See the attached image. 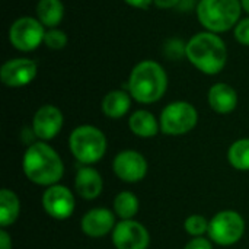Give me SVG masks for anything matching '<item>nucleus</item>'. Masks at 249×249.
Returning <instances> with one entry per match:
<instances>
[{"label":"nucleus","instance_id":"obj_24","mask_svg":"<svg viewBox=\"0 0 249 249\" xmlns=\"http://www.w3.org/2000/svg\"><path fill=\"white\" fill-rule=\"evenodd\" d=\"M209 223H210V222H207V219H206L204 216L193 214V216H190V217L185 220L184 228H185V231H187L191 236L198 238V236L204 235L206 232H209Z\"/></svg>","mask_w":249,"mask_h":249},{"label":"nucleus","instance_id":"obj_8","mask_svg":"<svg viewBox=\"0 0 249 249\" xmlns=\"http://www.w3.org/2000/svg\"><path fill=\"white\" fill-rule=\"evenodd\" d=\"M209 236L222 247H229L241 241L245 233V220L238 212L225 210L214 214L209 223Z\"/></svg>","mask_w":249,"mask_h":249},{"label":"nucleus","instance_id":"obj_16","mask_svg":"<svg viewBox=\"0 0 249 249\" xmlns=\"http://www.w3.org/2000/svg\"><path fill=\"white\" fill-rule=\"evenodd\" d=\"M104 182L99 175V172L90 166H82L79 168L74 179V188L77 194L85 200H93L96 198L102 191Z\"/></svg>","mask_w":249,"mask_h":249},{"label":"nucleus","instance_id":"obj_31","mask_svg":"<svg viewBox=\"0 0 249 249\" xmlns=\"http://www.w3.org/2000/svg\"><path fill=\"white\" fill-rule=\"evenodd\" d=\"M241 4H242V9L249 15V0H241Z\"/></svg>","mask_w":249,"mask_h":249},{"label":"nucleus","instance_id":"obj_17","mask_svg":"<svg viewBox=\"0 0 249 249\" xmlns=\"http://www.w3.org/2000/svg\"><path fill=\"white\" fill-rule=\"evenodd\" d=\"M130 107H131V95L121 89L108 92L101 102L102 112L109 118L124 117L128 112Z\"/></svg>","mask_w":249,"mask_h":249},{"label":"nucleus","instance_id":"obj_20","mask_svg":"<svg viewBox=\"0 0 249 249\" xmlns=\"http://www.w3.org/2000/svg\"><path fill=\"white\" fill-rule=\"evenodd\" d=\"M20 212V204H19V198L18 196L7 190L3 188L0 193V225L1 228H7L10 225H13L19 216Z\"/></svg>","mask_w":249,"mask_h":249},{"label":"nucleus","instance_id":"obj_6","mask_svg":"<svg viewBox=\"0 0 249 249\" xmlns=\"http://www.w3.org/2000/svg\"><path fill=\"white\" fill-rule=\"evenodd\" d=\"M198 121V112L190 102L175 101L168 104L159 118L160 130L168 136H182L190 133Z\"/></svg>","mask_w":249,"mask_h":249},{"label":"nucleus","instance_id":"obj_1","mask_svg":"<svg viewBox=\"0 0 249 249\" xmlns=\"http://www.w3.org/2000/svg\"><path fill=\"white\" fill-rule=\"evenodd\" d=\"M185 57L201 73L214 76L228 63V48L219 34L203 31L188 39Z\"/></svg>","mask_w":249,"mask_h":249},{"label":"nucleus","instance_id":"obj_22","mask_svg":"<svg viewBox=\"0 0 249 249\" xmlns=\"http://www.w3.org/2000/svg\"><path fill=\"white\" fill-rule=\"evenodd\" d=\"M229 163L238 171H249V139L236 140L228 150Z\"/></svg>","mask_w":249,"mask_h":249},{"label":"nucleus","instance_id":"obj_27","mask_svg":"<svg viewBox=\"0 0 249 249\" xmlns=\"http://www.w3.org/2000/svg\"><path fill=\"white\" fill-rule=\"evenodd\" d=\"M184 249H213V247H212V244H210L209 239L198 236V238L191 239V241L185 245V248Z\"/></svg>","mask_w":249,"mask_h":249},{"label":"nucleus","instance_id":"obj_7","mask_svg":"<svg viewBox=\"0 0 249 249\" xmlns=\"http://www.w3.org/2000/svg\"><path fill=\"white\" fill-rule=\"evenodd\" d=\"M45 26L32 16H20L12 22L7 36L13 48L22 53H31L44 44Z\"/></svg>","mask_w":249,"mask_h":249},{"label":"nucleus","instance_id":"obj_19","mask_svg":"<svg viewBox=\"0 0 249 249\" xmlns=\"http://www.w3.org/2000/svg\"><path fill=\"white\" fill-rule=\"evenodd\" d=\"M35 13L45 28H57L64 18V4L61 0H38Z\"/></svg>","mask_w":249,"mask_h":249},{"label":"nucleus","instance_id":"obj_25","mask_svg":"<svg viewBox=\"0 0 249 249\" xmlns=\"http://www.w3.org/2000/svg\"><path fill=\"white\" fill-rule=\"evenodd\" d=\"M163 53L169 60H181L185 57L187 44L179 38H171L163 45Z\"/></svg>","mask_w":249,"mask_h":249},{"label":"nucleus","instance_id":"obj_10","mask_svg":"<svg viewBox=\"0 0 249 249\" xmlns=\"http://www.w3.org/2000/svg\"><path fill=\"white\" fill-rule=\"evenodd\" d=\"M38 73V66L34 60L19 57L7 60L0 69V80L7 88H22L29 85Z\"/></svg>","mask_w":249,"mask_h":249},{"label":"nucleus","instance_id":"obj_28","mask_svg":"<svg viewBox=\"0 0 249 249\" xmlns=\"http://www.w3.org/2000/svg\"><path fill=\"white\" fill-rule=\"evenodd\" d=\"M181 3V0H155V6L159 7V9H175L178 7Z\"/></svg>","mask_w":249,"mask_h":249},{"label":"nucleus","instance_id":"obj_4","mask_svg":"<svg viewBox=\"0 0 249 249\" xmlns=\"http://www.w3.org/2000/svg\"><path fill=\"white\" fill-rule=\"evenodd\" d=\"M242 10L241 0H198L196 7L200 23L214 34L233 29L241 20Z\"/></svg>","mask_w":249,"mask_h":249},{"label":"nucleus","instance_id":"obj_30","mask_svg":"<svg viewBox=\"0 0 249 249\" xmlns=\"http://www.w3.org/2000/svg\"><path fill=\"white\" fill-rule=\"evenodd\" d=\"M0 249H12V239L4 229L0 231Z\"/></svg>","mask_w":249,"mask_h":249},{"label":"nucleus","instance_id":"obj_23","mask_svg":"<svg viewBox=\"0 0 249 249\" xmlns=\"http://www.w3.org/2000/svg\"><path fill=\"white\" fill-rule=\"evenodd\" d=\"M69 42L67 34L58 28L47 29L44 36V45H47L50 50H63Z\"/></svg>","mask_w":249,"mask_h":249},{"label":"nucleus","instance_id":"obj_9","mask_svg":"<svg viewBox=\"0 0 249 249\" xmlns=\"http://www.w3.org/2000/svg\"><path fill=\"white\" fill-rule=\"evenodd\" d=\"M150 236L147 229L136 220H121L112 231V244L117 249H147Z\"/></svg>","mask_w":249,"mask_h":249},{"label":"nucleus","instance_id":"obj_21","mask_svg":"<svg viewBox=\"0 0 249 249\" xmlns=\"http://www.w3.org/2000/svg\"><path fill=\"white\" fill-rule=\"evenodd\" d=\"M139 212V198L130 191H121L114 200V213L123 220H131Z\"/></svg>","mask_w":249,"mask_h":249},{"label":"nucleus","instance_id":"obj_12","mask_svg":"<svg viewBox=\"0 0 249 249\" xmlns=\"http://www.w3.org/2000/svg\"><path fill=\"white\" fill-rule=\"evenodd\" d=\"M115 175L124 182H139L147 174V162L144 156L136 150L120 152L112 162Z\"/></svg>","mask_w":249,"mask_h":249},{"label":"nucleus","instance_id":"obj_15","mask_svg":"<svg viewBox=\"0 0 249 249\" xmlns=\"http://www.w3.org/2000/svg\"><path fill=\"white\" fill-rule=\"evenodd\" d=\"M210 108L217 114H231L238 105V93L228 83H214L207 93Z\"/></svg>","mask_w":249,"mask_h":249},{"label":"nucleus","instance_id":"obj_29","mask_svg":"<svg viewBox=\"0 0 249 249\" xmlns=\"http://www.w3.org/2000/svg\"><path fill=\"white\" fill-rule=\"evenodd\" d=\"M124 1L136 9H147L152 3H155V0H124Z\"/></svg>","mask_w":249,"mask_h":249},{"label":"nucleus","instance_id":"obj_11","mask_svg":"<svg viewBox=\"0 0 249 249\" xmlns=\"http://www.w3.org/2000/svg\"><path fill=\"white\" fill-rule=\"evenodd\" d=\"M41 203L45 213L57 220L69 219L74 210V197L71 191L60 184L48 187L42 194Z\"/></svg>","mask_w":249,"mask_h":249},{"label":"nucleus","instance_id":"obj_5","mask_svg":"<svg viewBox=\"0 0 249 249\" xmlns=\"http://www.w3.org/2000/svg\"><path fill=\"white\" fill-rule=\"evenodd\" d=\"M73 156L83 165H92L102 159L107 152L105 134L93 125H79L69 137Z\"/></svg>","mask_w":249,"mask_h":249},{"label":"nucleus","instance_id":"obj_2","mask_svg":"<svg viewBox=\"0 0 249 249\" xmlns=\"http://www.w3.org/2000/svg\"><path fill=\"white\" fill-rule=\"evenodd\" d=\"M22 166L31 182L44 187L55 185L64 174V165L60 155L44 142L32 143L26 149Z\"/></svg>","mask_w":249,"mask_h":249},{"label":"nucleus","instance_id":"obj_13","mask_svg":"<svg viewBox=\"0 0 249 249\" xmlns=\"http://www.w3.org/2000/svg\"><path fill=\"white\" fill-rule=\"evenodd\" d=\"M63 114L54 105H42L32 118V133L41 140L54 139L63 127Z\"/></svg>","mask_w":249,"mask_h":249},{"label":"nucleus","instance_id":"obj_18","mask_svg":"<svg viewBox=\"0 0 249 249\" xmlns=\"http://www.w3.org/2000/svg\"><path fill=\"white\" fill-rule=\"evenodd\" d=\"M128 127L133 131V134L143 137V139L153 137L160 130L159 121L155 118V115L152 112H149L146 109H139V111L133 112L128 120Z\"/></svg>","mask_w":249,"mask_h":249},{"label":"nucleus","instance_id":"obj_26","mask_svg":"<svg viewBox=\"0 0 249 249\" xmlns=\"http://www.w3.org/2000/svg\"><path fill=\"white\" fill-rule=\"evenodd\" d=\"M233 35L239 44L249 47V18H244L236 23L233 28Z\"/></svg>","mask_w":249,"mask_h":249},{"label":"nucleus","instance_id":"obj_14","mask_svg":"<svg viewBox=\"0 0 249 249\" xmlns=\"http://www.w3.org/2000/svg\"><path fill=\"white\" fill-rule=\"evenodd\" d=\"M115 228V213L108 209H92L82 219V231L90 238H102Z\"/></svg>","mask_w":249,"mask_h":249},{"label":"nucleus","instance_id":"obj_3","mask_svg":"<svg viewBox=\"0 0 249 249\" xmlns=\"http://www.w3.org/2000/svg\"><path fill=\"white\" fill-rule=\"evenodd\" d=\"M168 89V74L163 67L153 60L137 63L128 77V93L140 104H155L160 101Z\"/></svg>","mask_w":249,"mask_h":249}]
</instances>
